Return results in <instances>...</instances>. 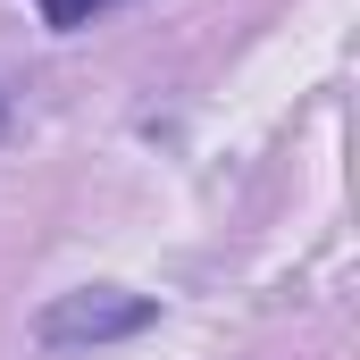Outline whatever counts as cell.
Segmentation results:
<instances>
[{"label":"cell","instance_id":"3957f363","mask_svg":"<svg viewBox=\"0 0 360 360\" xmlns=\"http://www.w3.org/2000/svg\"><path fill=\"white\" fill-rule=\"evenodd\" d=\"M0 134H8V101H0Z\"/></svg>","mask_w":360,"mask_h":360},{"label":"cell","instance_id":"6da1fadb","mask_svg":"<svg viewBox=\"0 0 360 360\" xmlns=\"http://www.w3.org/2000/svg\"><path fill=\"white\" fill-rule=\"evenodd\" d=\"M160 327V302L151 293H126V285H76L59 293L42 319H34V344L42 352H101V344H134Z\"/></svg>","mask_w":360,"mask_h":360},{"label":"cell","instance_id":"7a4b0ae2","mask_svg":"<svg viewBox=\"0 0 360 360\" xmlns=\"http://www.w3.org/2000/svg\"><path fill=\"white\" fill-rule=\"evenodd\" d=\"M34 8H42L51 34H84L92 17H109V8H126V0H34Z\"/></svg>","mask_w":360,"mask_h":360}]
</instances>
